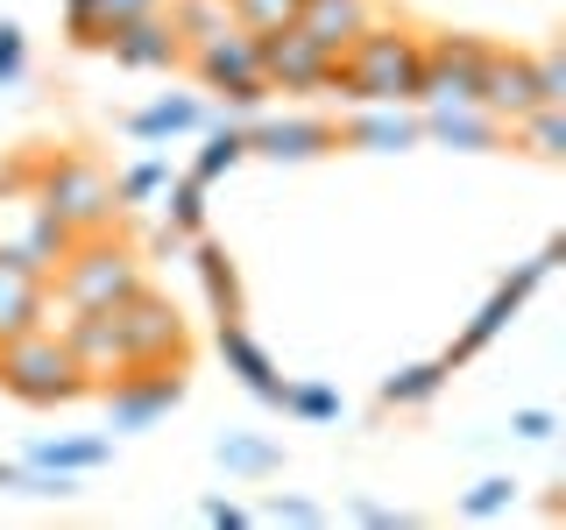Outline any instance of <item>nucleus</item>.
<instances>
[{"instance_id": "obj_1", "label": "nucleus", "mask_w": 566, "mask_h": 530, "mask_svg": "<svg viewBox=\"0 0 566 530\" xmlns=\"http://www.w3.org/2000/svg\"><path fill=\"white\" fill-rule=\"evenodd\" d=\"M418 57H424V35L411 22H382L376 14L333 57L326 99H340V106H418Z\"/></svg>"}, {"instance_id": "obj_2", "label": "nucleus", "mask_w": 566, "mask_h": 530, "mask_svg": "<svg viewBox=\"0 0 566 530\" xmlns=\"http://www.w3.org/2000/svg\"><path fill=\"white\" fill-rule=\"evenodd\" d=\"M142 283H149V262H142V247L128 241V226H114V234H78L64 247V262L50 269L43 305H57V311H114L120 297L142 290Z\"/></svg>"}, {"instance_id": "obj_3", "label": "nucleus", "mask_w": 566, "mask_h": 530, "mask_svg": "<svg viewBox=\"0 0 566 530\" xmlns=\"http://www.w3.org/2000/svg\"><path fill=\"white\" fill-rule=\"evenodd\" d=\"M29 170H35L43 205L57 212V226H64L71 241L128 226V205H120V191H114V170L93 163V156H78V149H43V156H29Z\"/></svg>"}, {"instance_id": "obj_4", "label": "nucleus", "mask_w": 566, "mask_h": 530, "mask_svg": "<svg viewBox=\"0 0 566 530\" xmlns=\"http://www.w3.org/2000/svg\"><path fill=\"white\" fill-rule=\"evenodd\" d=\"M0 389L29 411H64V403L93 396V382H85L78 353L64 347L57 326H29L14 340H0Z\"/></svg>"}, {"instance_id": "obj_5", "label": "nucleus", "mask_w": 566, "mask_h": 530, "mask_svg": "<svg viewBox=\"0 0 566 530\" xmlns=\"http://www.w3.org/2000/svg\"><path fill=\"white\" fill-rule=\"evenodd\" d=\"M64 247H71V234L57 226V212L43 205V191H35L29 156H8L0 163V255L29 262L35 276H50L64 262Z\"/></svg>"}, {"instance_id": "obj_6", "label": "nucleus", "mask_w": 566, "mask_h": 530, "mask_svg": "<svg viewBox=\"0 0 566 530\" xmlns=\"http://www.w3.org/2000/svg\"><path fill=\"white\" fill-rule=\"evenodd\" d=\"M185 71L199 78V93H212L220 114H234V120H255L262 106H270V85H262V64H255V35H248L241 22H227L220 35L191 43Z\"/></svg>"}, {"instance_id": "obj_7", "label": "nucleus", "mask_w": 566, "mask_h": 530, "mask_svg": "<svg viewBox=\"0 0 566 530\" xmlns=\"http://www.w3.org/2000/svg\"><path fill=\"white\" fill-rule=\"evenodd\" d=\"M114 332H120L128 368H185L191 361V326H185V311H177L156 283H142L135 297L114 305Z\"/></svg>"}, {"instance_id": "obj_8", "label": "nucleus", "mask_w": 566, "mask_h": 530, "mask_svg": "<svg viewBox=\"0 0 566 530\" xmlns=\"http://www.w3.org/2000/svg\"><path fill=\"white\" fill-rule=\"evenodd\" d=\"M559 262H566V234H553V241H545V247H538L531 262H517V269H510L503 283H495V290L482 297V311L468 318V332H460V340L447 347V361L460 368V361H474L482 347H495V340H503V326H510V318H517V311L531 305V290H538V283L553 276Z\"/></svg>"}, {"instance_id": "obj_9", "label": "nucleus", "mask_w": 566, "mask_h": 530, "mask_svg": "<svg viewBox=\"0 0 566 530\" xmlns=\"http://www.w3.org/2000/svg\"><path fill=\"white\" fill-rule=\"evenodd\" d=\"M489 50H495L489 35L432 29L424 35V57H418V106H474V85H482Z\"/></svg>"}, {"instance_id": "obj_10", "label": "nucleus", "mask_w": 566, "mask_h": 530, "mask_svg": "<svg viewBox=\"0 0 566 530\" xmlns=\"http://www.w3.org/2000/svg\"><path fill=\"white\" fill-rule=\"evenodd\" d=\"M191 396L185 368H128V375L99 382V403H106V432L114 438H135V432H156L177 403Z\"/></svg>"}, {"instance_id": "obj_11", "label": "nucleus", "mask_w": 566, "mask_h": 530, "mask_svg": "<svg viewBox=\"0 0 566 530\" xmlns=\"http://www.w3.org/2000/svg\"><path fill=\"white\" fill-rule=\"evenodd\" d=\"M255 64H262V85H270V93H326L333 85V57L297 22L255 35Z\"/></svg>"}, {"instance_id": "obj_12", "label": "nucleus", "mask_w": 566, "mask_h": 530, "mask_svg": "<svg viewBox=\"0 0 566 530\" xmlns=\"http://www.w3.org/2000/svg\"><path fill=\"white\" fill-rule=\"evenodd\" d=\"M333 149H340V120H318V114H255L248 120V156H262V163H318Z\"/></svg>"}, {"instance_id": "obj_13", "label": "nucleus", "mask_w": 566, "mask_h": 530, "mask_svg": "<svg viewBox=\"0 0 566 530\" xmlns=\"http://www.w3.org/2000/svg\"><path fill=\"white\" fill-rule=\"evenodd\" d=\"M474 106L495 114L503 128H510V120H524L531 106H538V71H531V50H503V43H495L489 64H482V85H474Z\"/></svg>"}, {"instance_id": "obj_14", "label": "nucleus", "mask_w": 566, "mask_h": 530, "mask_svg": "<svg viewBox=\"0 0 566 530\" xmlns=\"http://www.w3.org/2000/svg\"><path fill=\"white\" fill-rule=\"evenodd\" d=\"M340 149H361V156H403V149H424V120H418V106H347V120H340Z\"/></svg>"}, {"instance_id": "obj_15", "label": "nucleus", "mask_w": 566, "mask_h": 530, "mask_svg": "<svg viewBox=\"0 0 566 530\" xmlns=\"http://www.w3.org/2000/svg\"><path fill=\"white\" fill-rule=\"evenodd\" d=\"M212 347H220L227 375H234V382L248 389V396H255V403H270V411H283V389H291V382L276 375V353L262 347L255 332L241 326V318H220V332H212Z\"/></svg>"}, {"instance_id": "obj_16", "label": "nucleus", "mask_w": 566, "mask_h": 530, "mask_svg": "<svg viewBox=\"0 0 566 530\" xmlns=\"http://www.w3.org/2000/svg\"><path fill=\"white\" fill-rule=\"evenodd\" d=\"M424 120V141L432 149H453V156H503L510 149V128L482 106H418Z\"/></svg>"}, {"instance_id": "obj_17", "label": "nucleus", "mask_w": 566, "mask_h": 530, "mask_svg": "<svg viewBox=\"0 0 566 530\" xmlns=\"http://www.w3.org/2000/svg\"><path fill=\"white\" fill-rule=\"evenodd\" d=\"M106 57L120 71H185V35L170 29V14H142L120 35H106Z\"/></svg>"}, {"instance_id": "obj_18", "label": "nucleus", "mask_w": 566, "mask_h": 530, "mask_svg": "<svg viewBox=\"0 0 566 530\" xmlns=\"http://www.w3.org/2000/svg\"><path fill=\"white\" fill-rule=\"evenodd\" d=\"M212 120V106L199 93H164V99H149V106H135L128 120H120V135L142 141V149H156V141H177V135H199Z\"/></svg>"}, {"instance_id": "obj_19", "label": "nucleus", "mask_w": 566, "mask_h": 530, "mask_svg": "<svg viewBox=\"0 0 566 530\" xmlns=\"http://www.w3.org/2000/svg\"><path fill=\"white\" fill-rule=\"evenodd\" d=\"M185 255H191V276H199V290H206V305L212 318H241L248 311V297H241V269H234V255H227L212 234H191L185 241Z\"/></svg>"}, {"instance_id": "obj_20", "label": "nucleus", "mask_w": 566, "mask_h": 530, "mask_svg": "<svg viewBox=\"0 0 566 530\" xmlns=\"http://www.w3.org/2000/svg\"><path fill=\"white\" fill-rule=\"evenodd\" d=\"M368 22H376V0H297V29H305L326 57H340Z\"/></svg>"}, {"instance_id": "obj_21", "label": "nucleus", "mask_w": 566, "mask_h": 530, "mask_svg": "<svg viewBox=\"0 0 566 530\" xmlns=\"http://www.w3.org/2000/svg\"><path fill=\"white\" fill-rule=\"evenodd\" d=\"M35 467H57V474H85L93 481L99 467H114V432H57V438H29Z\"/></svg>"}, {"instance_id": "obj_22", "label": "nucleus", "mask_w": 566, "mask_h": 530, "mask_svg": "<svg viewBox=\"0 0 566 530\" xmlns=\"http://www.w3.org/2000/svg\"><path fill=\"white\" fill-rule=\"evenodd\" d=\"M43 290H50V276H35L29 262H8V255H0V340L43 326Z\"/></svg>"}, {"instance_id": "obj_23", "label": "nucleus", "mask_w": 566, "mask_h": 530, "mask_svg": "<svg viewBox=\"0 0 566 530\" xmlns=\"http://www.w3.org/2000/svg\"><path fill=\"white\" fill-rule=\"evenodd\" d=\"M206 141H199V156H191V177L212 191L227 170H241L248 163V120H234V114H220V120H206L199 128Z\"/></svg>"}, {"instance_id": "obj_24", "label": "nucleus", "mask_w": 566, "mask_h": 530, "mask_svg": "<svg viewBox=\"0 0 566 530\" xmlns=\"http://www.w3.org/2000/svg\"><path fill=\"white\" fill-rule=\"evenodd\" d=\"M212 459H220L234 481H276L283 474V446L262 438V432H220L212 438Z\"/></svg>"}, {"instance_id": "obj_25", "label": "nucleus", "mask_w": 566, "mask_h": 530, "mask_svg": "<svg viewBox=\"0 0 566 530\" xmlns=\"http://www.w3.org/2000/svg\"><path fill=\"white\" fill-rule=\"evenodd\" d=\"M447 375H453L447 353H439V361H411V368H397V375H382L376 403H382V411H424V403L447 389Z\"/></svg>"}, {"instance_id": "obj_26", "label": "nucleus", "mask_w": 566, "mask_h": 530, "mask_svg": "<svg viewBox=\"0 0 566 530\" xmlns=\"http://www.w3.org/2000/svg\"><path fill=\"white\" fill-rule=\"evenodd\" d=\"M156 226H170L177 241L206 234V184H199V177H191V170H185V177L170 170V184L156 191Z\"/></svg>"}, {"instance_id": "obj_27", "label": "nucleus", "mask_w": 566, "mask_h": 530, "mask_svg": "<svg viewBox=\"0 0 566 530\" xmlns=\"http://www.w3.org/2000/svg\"><path fill=\"white\" fill-rule=\"evenodd\" d=\"M510 149L538 156V163H566V106H531L524 120H510Z\"/></svg>"}, {"instance_id": "obj_28", "label": "nucleus", "mask_w": 566, "mask_h": 530, "mask_svg": "<svg viewBox=\"0 0 566 530\" xmlns=\"http://www.w3.org/2000/svg\"><path fill=\"white\" fill-rule=\"evenodd\" d=\"M142 14H164V0H93L78 50H106V35H120L128 22H142Z\"/></svg>"}, {"instance_id": "obj_29", "label": "nucleus", "mask_w": 566, "mask_h": 530, "mask_svg": "<svg viewBox=\"0 0 566 530\" xmlns=\"http://www.w3.org/2000/svg\"><path fill=\"white\" fill-rule=\"evenodd\" d=\"M283 417H297V424H340L347 417V396L333 382H291V389H283Z\"/></svg>"}, {"instance_id": "obj_30", "label": "nucleus", "mask_w": 566, "mask_h": 530, "mask_svg": "<svg viewBox=\"0 0 566 530\" xmlns=\"http://www.w3.org/2000/svg\"><path fill=\"white\" fill-rule=\"evenodd\" d=\"M164 14H170V29L185 35V50L206 43V35H220L227 22H234V8H227V0H164Z\"/></svg>"}, {"instance_id": "obj_31", "label": "nucleus", "mask_w": 566, "mask_h": 530, "mask_svg": "<svg viewBox=\"0 0 566 530\" xmlns=\"http://www.w3.org/2000/svg\"><path fill=\"white\" fill-rule=\"evenodd\" d=\"M170 184V163H164V156H135V163L128 170H114V191H120V205H156V191H164Z\"/></svg>"}, {"instance_id": "obj_32", "label": "nucleus", "mask_w": 566, "mask_h": 530, "mask_svg": "<svg viewBox=\"0 0 566 530\" xmlns=\"http://www.w3.org/2000/svg\"><path fill=\"white\" fill-rule=\"evenodd\" d=\"M510 502H517V481H510V474H482V481L460 495V517L489 523V517H510Z\"/></svg>"}, {"instance_id": "obj_33", "label": "nucleus", "mask_w": 566, "mask_h": 530, "mask_svg": "<svg viewBox=\"0 0 566 530\" xmlns=\"http://www.w3.org/2000/svg\"><path fill=\"white\" fill-rule=\"evenodd\" d=\"M234 22H241L248 35L291 29V22H297V0H234Z\"/></svg>"}, {"instance_id": "obj_34", "label": "nucleus", "mask_w": 566, "mask_h": 530, "mask_svg": "<svg viewBox=\"0 0 566 530\" xmlns=\"http://www.w3.org/2000/svg\"><path fill=\"white\" fill-rule=\"evenodd\" d=\"M531 71H538V106H566V43L531 50Z\"/></svg>"}, {"instance_id": "obj_35", "label": "nucleus", "mask_w": 566, "mask_h": 530, "mask_svg": "<svg viewBox=\"0 0 566 530\" xmlns=\"http://www.w3.org/2000/svg\"><path fill=\"white\" fill-rule=\"evenodd\" d=\"M262 523H291V530H312V523H326V502H312V495H270L262 502Z\"/></svg>"}, {"instance_id": "obj_36", "label": "nucleus", "mask_w": 566, "mask_h": 530, "mask_svg": "<svg viewBox=\"0 0 566 530\" xmlns=\"http://www.w3.org/2000/svg\"><path fill=\"white\" fill-rule=\"evenodd\" d=\"M22 71H29V29L14 14H0V93L22 85Z\"/></svg>"}, {"instance_id": "obj_37", "label": "nucleus", "mask_w": 566, "mask_h": 530, "mask_svg": "<svg viewBox=\"0 0 566 530\" xmlns=\"http://www.w3.org/2000/svg\"><path fill=\"white\" fill-rule=\"evenodd\" d=\"M347 517H354V523H368V530H418V517H411V509L368 502V495H354V502H347Z\"/></svg>"}, {"instance_id": "obj_38", "label": "nucleus", "mask_w": 566, "mask_h": 530, "mask_svg": "<svg viewBox=\"0 0 566 530\" xmlns=\"http://www.w3.org/2000/svg\"><path fill=\"white\" fill-rule=\"evenodd\" d=\"M553 432H559V417L545 411V403H524V411H510V438H524V446H545Z\"/></svg>"}, {"instance_id": "obj_39", "label": "nucleus", "mask_w": 566, "mask_h": 530, "mask_svg": "<svg viewBox=\"0 0 566 530\" xmlns=\"http://www.w3.org/2000/svg\"><path fill=\"white\" fill-rule=\"evenodd\" d=\"M199 517H206L212 530H241V523H255V517H248V509L234 502V495H206V502H199Z\"/></svg>"}]
</instances>
